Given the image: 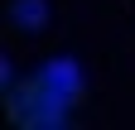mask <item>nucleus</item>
<instances>
[{"instance_id": "nucleus-1", "label": "nucleus", "mask_w": 135, "mask_h": 130, "mask_svg": "<svg viewBox=\"0 0 135 130\" xmlns=\"http://www.w3.org/2000/svg\"><path fill=\"white\" fill-rule=\"evenodd\" d=\"M15 14H20L24 24H34V19L44 24V0H20V10H15Z\"/></svg>"}]
</instances>
